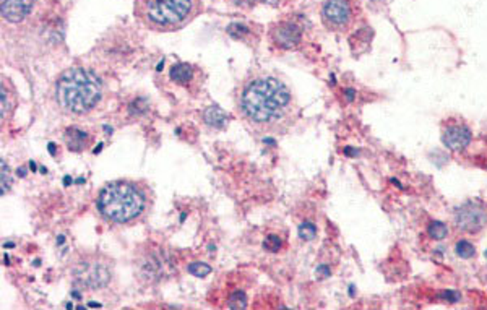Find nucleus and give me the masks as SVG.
Listing matches in <instances>:
<instances>
[{
    "instance_id": "obj_20",
    "label": "nucleus",
    "mask_w": 487,
    "mask_h": 310,
    "mask_svg": "<svg viewBox=\"0 0 487 310\" xmlns=\"http://www.w3.org/2000/svg\"><path fill=\"white\" fill-rule=\"evenodd\" d=\"M8 185H10V179H8V168H7V164H5V159H2V195L7 194Z\"/></svg>"
},
{
    "instance_id": "obj_10",
    "label": "nucleus",
    "mask_w": 487,
    "mask_h": 310,
    "mask_svg": "<svg viewBox=\"0 0 487 310\" xmlns=\"http://www.w3.org/2000/svg\"><path fill=\"white\" fill-rule=\"evenodd\" d=\"M63 140H66L67 148L70 149V151L80 153V151H85V149L90 147L91 137L88 132L82 130V128L70 127V128H67L66 135H63Z\"/></svg>"
},
{
    "instance_id": "obj_21",
    "label": "nucleus",
    "mask_w": 487,
    "mask_h": 310,
    "mask_svg": "<svg viewBox=\"0 0 487 310\" xmlns=\"http://www.w3.org/2000/svg\"><path fill=\"white\" fill-rule=\"evenodd\" d=\"M234 4H238V5H254L259 2V0H233Z\"/></svg>"
},
{
    "instance_id": "obj_15",
    "label": "nucleus",
    "mask_w": 487,
    "mask_h": 310,
    "mask_svg": "<svg viewBox=\"0 0 487 310\" xmlns=\"http://www.w3.org/2000/svg\"><path fill=\"white\" fill-rule=\"evenodd\" d=\"M315 234H317V228H315V224L306 221L299 226V237L304 240H312L315 237Z\"/></svg>"
},
{
    "instance_id": "obj_5",
    "label": "nucleus",
    "mask_w": 487,
    "mask_h": 310,
    "mask_svg": "<svg viewBox=\"0 0 487 310\" xmlns=\"http://www.w3.org/2000/svg\"><path fill=\"white\" fill-rule=\"evenodd\" d=\"M325 25L331 30H346L355 18V5L351 0H326L322 8Z\"/></svg>"
},
{
    "instance_id": "obj_19",
    "label": "nucleus",
    "mask_w": 487,
    "mask_h": 310,
    "mask_svg": "<svg viewBox=\"0 0 487 310\" xmlns=\"http://www.w3.org/2000/svg\"><path fill=\"white\" fill-rule=\"evenodd\" d=\"M264 245H265V249L271 250V252H276V250H280V247H281V240H280V237L275 236V234H270V236L266 237Z\"/></svg>"
},
{
    "instance_id": "obj_1",
    "label": "nucleus",
    "mask_w": 487,
    "mask_h": 310,
    "mask_svg": "<svg viewBox=\"0 0 487 310\" xmlns=\"http://www.w3.org/2000/svg\"><path fill=\"white\" fill-rule=\"evenodd\" d=\"M239 108L255 132L280 133L291 124L294 99L291 89L281 80L259 77L244 87Z\"/></svg>"
},
{
    "instance_id": "obj_7",
    "label": "nucleus",
    "mask_w": 487,
    "mask_h": 310,
    "mask_svg": "<svg viewBox=\"0 0 487 310\" xmlns=\"http://www.w3.org/2000/svg\"><path fill=\"white\" fill-rule=\"evenodd\" d=\"M271 39L281 49H292L301 42L302 31L291 21H283L271 30Z\"/></svg>"
},
{
    "instance_id": "obj_4",
    "label": "nucleus",
    "mask_w": 487,
    "mask_h": 310,
    "mask_svg": "<svg viewBox=\"0 0 487 310\" xmlns=\"http://www.w3.org/2000/svg\"><path fill=\"white\" fill-rule=\"evenodd\" d=\"M195 0H138V15L148 25L175 28L192 17Z\"/></svg>"
},
{
    "instance_id": "obj_3",
    "label": "nucleus",
    "mask_w": 487,
    "mask_h": 310,
    "mask_svg": "<svg viewBox=\"0 0 487 310\" xmlns=\"http://www.w3.org/2000/svg\"><path fill=\"white\" fill-rule=\"evenodd\" d=\"M103 83L88 68L73 67L57 78L54 99L58 108L68 114H87L101 103Z\"/></svg>"
},
{
    "instance_id": "obj_18",
    "label": "nucleus",
    "mask_w": 487,
    "mask_h": 310,
    "mask_svg": "<svg viewBox=\"0 0 487 310\" xmlns=\"http://www.w3.org/2000/svg\"><path fill=\"white\" fill-rule=\"evenodd\" d=\"M12 108H13V104L10 103V99H8V92L5 89V85H2V117L4 119H7V116L10 114Z\"/></svg>"
},
{
    "instance_id": "obj_12",
    "label": "nucleus",
    "mask_w": 487,
    "mask_h": 310,
    "mask_svg": "<svg viewBox=\"0 0 487 310\" xmlns=\"http://www.w3.org/2000/svg\"><path fill=\"white\" fill-rule=\"evenodd\" d=\"M194 78V67L190 63H174L171 68V80L179 85H189Z\"/></svg>"
},
{
    "instance_id": "obj_8",
    "label": "nucleus",
    "mask_w": 487,
    "mask_h": 310,
    "mask_svg": "<svg viewBox=\"0 0 487 310\" xmlns=\"http://www.w3.org/2000/svg\"><path fill=\"white\" fill-rule=\"evenodd\" d=\"M471 132L467 125L462 124H453L448 125L445 130H443L442 142L448 149L452 151H463L467 149L471 143Z\"/></svg>"
},
{
    "instance_id": "obj_6",
    "label": "nucleus",
    "mask_w": 487,
    "mask_h": 310,
    "mask_svg": "<svg viewBox=\"0 0 487 310\" xmlns=\"http://www.w3.org/2000/svg\"><path fill=\"white\" fill-rule=\"evenodd\" d=\"M455 223H457L458 229L464 232H478L486 226L487 215L483 208L476 206L473 203H467L455 213Z\"/></svg>"
},
{
    "instance_id": "obj_16",
    "label": "nucleus",
    "mask_w": 487,
    "mask_h": 310,
    "mask_svg": "<svg viewBox=\"0 0 487 310\" xmlns=\"http://www.w3.org/2000/svg\"><path fill=\"white\" fill-rule=\"evenodd\" d=\"M228 33H229V36H233L234 39H242L244 36L249 35V28L245 25H240V23H231L228 26Z\"/></svg>"
},
{
    "instance_id": "obj_13",
    "label": "nucleus",
    "mask_w": 487,
    "mask_h": 310,
    "mask_svg": "<svg viewBox=\"0 0 487 310\" xmlns=\"http://www.w3.org/2000/svg\"><path fill=\"white\" fill-rule=\"evenodd\" d=\"M427 234H429L431 239L442 240L448 236V226L442 221H432L427 228Z\"/></svg>"
},
{
    "instance_id": "obj_11",
    "label": "nucleus",
    "mask_w": 487,
    "mask_h": 310,
    "mask_svg": "<svg viewBox=\"0 0 487 310\" xmlns=\"http://www.w3.org/2000/svg\"><path fill=\"white\" fill-rule=\"evenodd\" d=\"M203 120H205L210 127L219 128V130H221V128L228 125L229 116L221 108H218V106H211V108H208L205 112H203Z\"/></svg>"
},
{
    "instance_id": "obj_22",
    "label": "nucleus",
    "mask_w": 487,
    "mask_h": 310,
    "mask_svg": "<svg viewBox=\"0 0 487 310\" xmlns=\"http://www.w3.org/2000/svg\"><path fill=\"white\" fill-rule=\"evenodd\" d=\"M259 2H264V4H269V5H280L281 0H259Z\"/></svg>"
},
{
    "instance_id": "obj_14",
    "label": "nucleus",
    "mask_w": 487,
    "mask_h": 310,
    "mask_svg": "<svg viewBox=\"0 0 487 310\" xmlns=\"http://www.w3.org/2000/svg\"><path fill=\"white\" fill-rule=\"evenodd\" d=\"M455 252H457L460 259L468 260V259H473V256L476 255V247L471 242H468V240H460V242L457 244V247H455Z\"/></svg>"
},
{
    "instance_id": "obj_2",
    "label": "nucleus",
    "mask_w": 487,
    "mask_h": 310,
    "mask_svg": "<svg viewBox=\"0 0 487 310\" xmlns=\"http://www.w3.org/2000/svg\"><path fill=\"white\" fill-rule=\"evenodd\" d=\"M149 190L133 180H114L99 190L96 208L106 221L112 224H133L149 210Z\"/></svg>"
},
{
    "instance_id": "obj_23",
    "label": "nucleus",
    "mask_w": 487,
    "mask_h": 310,
    "mask_svg": "<svg viewBox=\"0 0 487 310\" xmlns=\"http://www.w3.org/2000/svg\"><path fill=\"white\" fill-rule=\"evenodd\" d=\"M486 256H487V252H486Z\"/></svg>"
},
{
    "instance_id": "obj_9",
    "label": "nucleus",
    "mask_w": 487,
    "mask_h": 310,
    "mask_svg": "<svg viewBox=\"0 0 487 310\" xmlns=\"http://www.w3.org/2000/svg\"><path fill=\"white\" fill-rule=\"evenodd\" d=\"M35 0H0L2 17L12 23L25 20L33 10Z\"/></svg>"
},
{
    "instance_id": "obj_17",
    "label": "nucleus",
    "mask_w": 487,
    "mask_h": 310,
    "mask_svg": "<svg viewBox=\"0 0 487 310\" xmlns=\"http://www.w3.org/2000/svg\"><path fill=\"white\" fill-rule=\"evenodd\" d=\"M187 270H189V273H192L194 276H199V278H203V276H206L208 273H211V266H208L206 264H200V261L189 265V268Z\"/></svg>"
}]
</instances>
